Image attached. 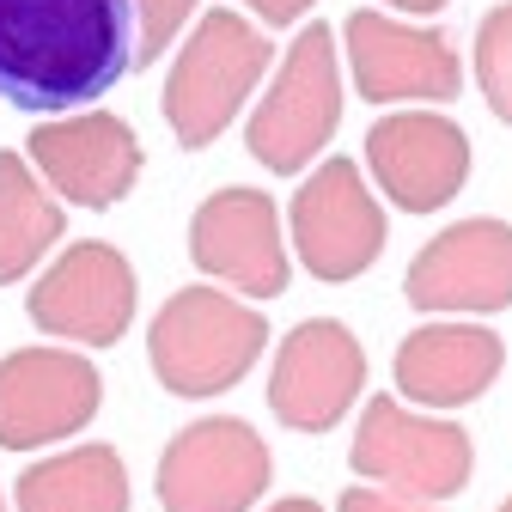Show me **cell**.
<instances>
[{"label": "cell", "instance_id": "cell-1", "mask_svg": "<svg viewBox=\"0 0 512 512\" xmlns=\"http://www.w3.org/2000/svg\"><path fill=\"white\" fill-rule=\"evenodd\" d=\"M135 68L128 0H0V104L55 116Z\"/></svg>", "mask_w": 512, "mask_h": 512}, {"label": "cell", "instance_id": "cell-2", "mask_svg": "<svg viewBox=\"0 0 512 512\" xmlns=\"http://www.w3.org/2000/svg\"><path fill=\"white\" fill-rule=\"evenodd\" d=\"M269 324L220 287H183L159 305L147 330V360L171 397H220L263 360Z\"/></svg>", "mask_w": 512, "mask_h": 512}, {"label": "cell", "instance_id": "cell-3", "mask_svg": "<svg viewBox=\"0 0 512 512\" xmlns=\"http://www.w3.org/2000/svg\"><path fill=\"white\" fill-rule=\"evenodd\" d=\"M269 61H275V43L250 19H238L226 7L202 13V25L177 49V68L159 98L177 147H189V153L214 147L226 135V122L244 110V98L256 92V80L269 74Z\"/></svg>", "mask_w": 512, "mask_h": 512}, {"label": "cell", "instance_id": "cell-4", "mask_svg": "<svg viewBox=\"0 0 512 512\" xmlns=\"http://www.w3.org/2000/svg\"><path fill=\"white\" fill-rule=\"evenodd\" d=\"M342 122V74H336V37L330 25H299V37L287 43L281 68L263 92V104L250 110L244 147L250 159L275 171V177H299L324 141Z\"/></svg>", "mask_w": 512, "mask_h": 512}, {"label": "cell", "instance_id": "cell-5", "mask_svg": "<svg viewBox=\"0 0 512 512\" xmlns=\"http://www.w3.org/2000/svg\"><path fill=\"white\" fill-rule=\"evenodd\" d=\"M348 470H360L372 488L403 500H452L470 488L476 445L458 421H427L397 397H372L348 445Z\"/></svg>", "mask_w": 512, "mask_h": 512}, {"label": "cell", "instance_id": "cell-6", "mask_svg": "<svg viewBox=\"0 0 512 512\" xmlns=\"http://www.w3.org/2000/svg\"><path fill=\"white\" fill-rule=\"evenodd\" d=\"M275 464L269 445L238 415L189 421L159 458V506L165 512H250L263 500Z\"/></svg>", "mask_w": 512, "mask_h": 512}, {"label": "cell", "instance_id": "cell-7", "mask_svg": "<svg viewBox=\"0 0 512 512\" xmlns=\"http://www.w3.org/2000/svg\"><path fill=\"white\" fill-rule=\"evenodd\" d=\"M287 226H293V250H299L305 275H317V281L366 275L378 263L384 238H391L384 208L372 202L354 159H324V171H311L287 208Z\"/></svg>", "mask_w": 512, "mask_h": 512}, {"label": "cell", "instance_id": "cell-8", "mask_svg": "<svg viewBox=\"0 0 512 512\" xmlns=\"http://www.w3.org/2000/svg\"><path fill=\"white\" fill-rule=\"evenodd\" d=\"M135 269L128 256L104 238H86V244H68L55 263L37 275L31 287V324L43 336H61V342H80V348H110L122 342V330L135 324Z\"/></svg>", "mask_w": 512, "mask_h": 512}, {"label": "cell", "instance_id": "cell-9", "mask_svg": "<svg viewBox=\"0 0 512 512\" xmlns=\"http://www.w3.org/2000/svg\"><path fill=\"white\" fill-rule=\"evenodd\" d=\"M366 391V348L336 317H305L275 348L269 409L293 433H330Z\"/></svg>", "mask_w": 512, "mask_h": 512}, {"label": "cell", "instance_id": "cell-10", "mask_svg": "<svg viewBox=\"0 0 512 512\" xmlns=\"http://www.w3.org/2000/svg\"><path fill=\"white\" fill-rule=\"evenodd\" d=\"M189 263L214 275L226 293L244 299H281L293 269H287V244H281V214L275 196L250 183L214 189L189 220Z\"/></svg>", "mask_w": 512, "mask_h": 512}, {"label": "cell", "instance_id": "cell-11", "mask_svg": "<svg viewBox=\"0 0 512 512\" xmlns=\"http://www.w3.org/2000/svg\"><path fill=\"white\" fill-rule=\"evenodd\" d=\"M104 403V378L86 354L19 348L0 360V452H37L80 433Z\"/></svg>", "mask_w": 512, "mask_h": 512}, {"label": "cell", "instance_id": "cell-12", "mask_svg": "<svg viewBox=\"0 0 512 512\" xmlns=\"http://www.w3.org/2000/svg\"><path fill=\"white\" fill-rule=\"evenodd\" d=\"M348 68L366 104H452L464 92V61L445 31H421L360 7L348 25Z\"/></svg>", "mask_w": 512, "mask_h": 512}, {"label": "cell", "instance_id": "cell-13", "mask_svg": "<svg viewBox=\"0 0 512 512\" xmlns=\"http://www.w3.org/2000/svg\"><path fill=\"white\" fill-rule=\"evenodd\" d=\"M366 165L403 214H439L470 183V135L452 116L397 110L366 128Z\"/></svg>", "mask_w": 512, "mask_h": 512}, {"label": "cell", "instance_id": "cell-14", "mask_svg": "<svg viewBox=\"0 0 512 512\" xmlns=\"http://www.w3.org/2000/svg\"><path fill=\"white\" fill-rule=\"evenodd\" d=\"M403 299L415 311H464L494 317L512 305V226L506 220H458L403 275Z\"/></svg>", "mask_w": 512, "mask_h": 512}, {"label": "cell", "instance_id": "cell-15", "mask_svg": "<svg viewBox=\"0 0 512 512\" xmlns=\"http://www.w3.org/2000/svg\"><path fill=\"white\" fill-rule=\"evenodd\" d=\"M31 165L49 183V196L74 208H116L141 177V141L135 128L110 110H80L68 122L31 128Z\"/></svg>", "mask_w": 512, "mask_h": 512}, {"label": "cell", "instance_id": "cell-16", "mask_svg": "<svg viewBox=\"0 0 512 512\" xmlns=\"http://www.w3.org/2000/svg\"><path fill=\"white\" fill-rule=\"evenodd\" d=\"M506 366V342L482 324H427L397 348V391L415 409H464Z\"/></svg>", "mask_w": 512, "mask_h": 512}, {"label": "cell", "instance_id": "cell-17", "mask_svg": "<svg viewBox=\"0 0 512 512\" xmlns=\"http://www.w3.org/2000/svg\"><path fill=\"white\" fill-rule=\"evenodd\" d=\"M19 512H128V470L110 445H80L19 476Z\"/></svg>", "mask_w": 512, "mask_h": 512}, {"label": "cell", "instance_id": "cell-18", "mask_svg": "<svg viewBox=\"0 0 512 512\" xmlns=\"http://www.w3.org/2000/svg\"><path fill=\"white\" fill-rule=\"evenodd\" d=\"M61 202L49 196V183L31 177L19 153H0V287L25 281L43 256L61 244Z\"/></svg>", "mask_w": 512, "mask_h": 512}, {"label": "cell", "instance_id": "cell-19", "mask_svg": "<svg viewBox=\"0 0 512 512\" xmlns=\"http://www.w3.org/2000/svg\"><path fill=\"white\" fill-rule=\"evenodd\" d=\"M476 86H482L488 110L512 128V0L494 7L476 31Z\"/></svg>", "mask_w": 512, "mask_h": 512}, {"label": "cell", "instance_id": "cell-20", "mask_svg": "<svg viewBox=\"0 0 512 512\" xmlns=\"http://www.w3.org/2000/svg\"><path fill=\"white\" fill-rule=\"evenodd\" d=\"M196 7H202V0H135V68L159 61L177 43L183 19L196 13Z\"/></svg>", "mask_w": 512, "mask_h": 512}, {"label": "cell", "instance_id": "cell-21", "mask_svg": "<svg viewBox=\"0 0 512 512\" xmlns=\"http://www.w3.org/2000/svg\"><path fill=\"white\" fill-rule=\"evenodd\" d=\"M336 512H439L433 500H403V494H384V488H348L336 500Z\"/></svg>", "mask_w": 512, "mask_h": 512}, {"label": "cell", "instance_id": "cell-22", "mask_svg": "<svg viewBox=\"0 0 512 512\" xmlns=\"http://www.w3.org/2000/svg\"><path fill=\"white\" fill-rule=\"evenodd\" d=\"M244 7L256 13V19H263V25H275V31H287V25H299L311 7H317V0H244Z\"/></svg>", "mask_w": 512, "mask_h": 512}, {"label": "cell", "instance_id": "cell-23", "mask_svg": "<svg viewBox=\"0 0 512 512\" xmlns=\"http://www.w3.org/2000/svg\"><path fill=\"white\" fill-rule=\"evenodd\" d=\"M397 13H415V19H427V13H439V7H452V0H391Z\"/></svg>", "mask_w": 512, "mask_h": 512}, {"label": "cell", "instance_id": "cell-24", "mask_svg": "<svg viewBox=\"0 0 512 512\" xmlns=\"http://www.w3.org/2000/svg\"><path fill=\"white\" fill-rule=\"evenodd\" d=\"M269 512H324V506H317V500H305V494H293V500H275Z\"/></svg>", "mask_w": 512, "mask_h": 512}, {"label": "cell", "instance_id": "cell-25", "mask_svg": "<svg viewBox=\"0 0 512 512\" xmlns=\"http://www.w3.org/2000/svg\"><path fill=\"white\" fill-rule=\"evenodd\" d=\"M500 512H512V500H506V506H500Z\"/></svg>", "mask_w": 512, "mask_h": 512}, {"label": "cell", "instance_id": "cell-26", "mask_svg": "<svg viewBox=\"0 0 512 512\" xmlns=\"http://www.w3.org/2000/svg\"><path fill=\"white\" fill-rule=\"evenodd\" d=\"M0 512H7V500H0Z\"/></svg>", "mask_w": 512, "mask_h": 512}]
</instances>
